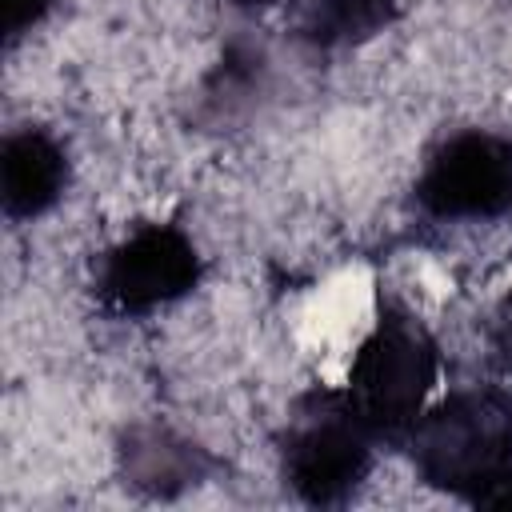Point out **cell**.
<instances>
[{
  "instance_id": "obj_1",
  "label": "cell",
  "mask_w": 512,
  "mask_h": 512,
  "mask_svg": "<svg viewBox=\"0 0 512 512\" xmlns=\"http://www.w3.org/2000/svg\"><path fill=\"white\" fill-rule=\"evenodd\" d=\"M424 484L488 508L512 484V396L460 388L424 408L404 436Z\"/></svg>"
},
{
  "instance_id": "obj_2",
  "label": "cell",
  "mask_w": 512,
  "mask_h": 512,
  "mask_svg": "<svg viewBox=\"0 0 512 512\" xmlns=\"http://www.w3.org/2000/svg\"><path fill=\"white\" fill-rule=\"evenodd\" d=\"M436 372L440 352L428 328L404 308H384L376 328L356 348L340 396L376 440L404 444V436L428 408Z\"/></svg>"
},
{
  "instance_id": "obj_3",
  "label": "cell",
  "mask_w": 512,
  "mask_h": 512,
  "mask_svg": "<svg viewBox=\"0 0 512 512\" xmlns=\"http://www.w3.org/2000/svg\"><path fill=\"white\" fill-rule=\"evenodd\" d=\"M376 436L352 416L344 396H320L284 436V480L316 508L344 504L372 468Z\"/></svg>"
},
{
  "instance_id": "obj_4",
  "label": "cell",
  "mask_w": 512,
  "mask_h": 512,
  "mask_svg": "<svg viewBox=\"0 0 512 512\" xmlns=\"http://www.w3.org/2000/svg\"><path fill=\"white\" fill-rule=\"evenodd\" d=\"M416 200L436 220H488L512 208V140L492 132L448 136L416 180Z\"/></svg>"
},
{
  "instance_id": "obj_5",
  "label": "cell",
  "mask_w": 512,
  "mask_h": 512,
  "mask_svg": "<svg viewBox=\"0 0 512 512\" xmlns=\"http://www.w3.org/2000/svg\"><path fill=\"white\" fill-rule=\"evenodd\" d=\"M200 272H204L200 252L184 228L140 224L104 256L96 288L108 308L124 316H140L188 296L200 284Z\"/></svg>"
},
{
  "instance_id": "obj_6",
  "label": "cell",
  "mask_w": 512,
  "mask_h": 512,
  "mask_svg": "<svg viewBox=\"0 0 512 512\" xmlns=\"http://www.w3.org/2000/svg\"><path fill=\"white\" fill-rule=\"evenodd\" d=\"M68 188V156L44 128H16L0 148V200L12 220L44 216Z\"/></svg>"
},
{
  "instance_id": "obj_7",
  "label": "cell",
  "mask_w": 512,
  "mask_h": 512,
  "mask_svg": "<svg viewBox=\"0 0 512 512\" xmlns=\"http://www.w3.org/2000/svg\"><path fill=\"white\" fill-rule=\"evenodd\" d=\"M208 460L196 444L164 432V428H132L120 440V472L124 484L148 496H176L200 484Z\"/></svg>"
},
{
  "instance_id": "obj_8",
  "label": "cell",
  "mask_w": 512,
  "mask_h": 512,
  "mask_svg": "<svg viewBox=\"0 0 512 512\" xmlns=\"http://www.w3.org/2000/svg\"><path fill=\"white\" fill-rule=\"evenodd\" d=\"M396 20V0H296L292 24L316 48H348L372 40Z\"/></svg>"
},
{
  "instance_id": "obj_9",
  "label": "cell",
  "mask_w": 512,
  "mask_h": 512,
  "mask_svg": "<svg viewBox=\"0 0 512 512\" xmlns=\"http://www.w3.org/2000/svg\"><path fill=\"white\" fill-rule=\"evenodd\" d=\"M260 72H264V56L260 48L252 44H228L216 72L208 76V100L212 104H236L244 100L256 84H260Z\"/></svg>"
},
{
  "instance_id": "obj_10",
  "label": "cell",
  "mask_w": 512,
  "mask_h": 512,
  "mask_svg": "<svg viewBox=\"0 0 512 512\" xmlns=\"http://www.w3.org/2000/svg\"><path fill=\"white\" fill-rule=\"evenodd\" d=\"M56 8V0H0L4 12V44L12 48L20 36H28L48 12Z\"/></svg>"
},
{
  "instance_id": "obj_11",
  "label": "cell",
  "mask_w": 512,
  "mask_h": 512,
  "mask_svg": "<svg viewBox=\"0 0 512 512\" xmlns=\"http://www.w3.org/2000/svg\"><path fill=\"white\" fill-rule=\"evenodd\" d=\"M228 4H236V8H264V4H272V0H228Z\"/></svg>"
}]
</instances>
